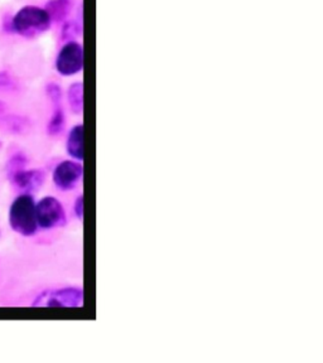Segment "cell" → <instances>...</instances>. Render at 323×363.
Listing matches in <instances>:
<instances>
[{
	"instance_id": "1",
	"label": "cell",
	"mask_w": 323,
	"mask_h": 363,
	"mask_svg": "<svg viewBox=\"0 0 323 363\" xmlns=\"http://www.w3.org/2000/svg\"><path fill=\"white\" fill-rule=\"evenodd\" d=\"M9 225L14 233L24 238L34 236L38 231L35 202L29 193H23L13 201L9 208Z\"/></svg>"
},
{
	"instance_id": "2",
	"label": "cell",
	"mask_w": 323,
	"mask_h": 363,
	"mask_svg": "<svg viewBox=\"0 0 323 363\" xmlns=\"http://www.w3.org/2000/svg\"><path fill=\"white\" fill-rule=\"evenodd\" d=\"M50 26L51 18L40 6H24L13 19V29L24 38H34L45 33Z\"/></svg>"
},
{
	"instance_id": "3",
	"label": "cell",
	"mask_w": 323,
	"mask_h": 363,
	"mask_svg": "<svg viewBox=\"0 0 323 363\" xmlns=\"http://www.w3.org/2000/svg\"><path fill=\"white\" fill-rule=\"evenodd\" d=\"M35 217L38 227L52 230L67 225V216L62 203L52 196H47L35 203Z\"/></svg>"
},
{
	"instance_id": "4",
	"label": "cell",
	"mask_w": 323,
	"mask_h": 363,
	"mask_svg": "<svg viewBox=\"0 0 323 363\" xmlns=\"http://www.w3.org/2000/svg\"><path fill=\"white\" fill-rule=\"evenodd\" d=\"M84 304V290L76 286L43 291L34 301L33 306L47 308H80Z\"/></svg>"
},
{
	"instance_id": "5",
	"label": "cell",
	"mask_w": 323,
	"mask_h": 363,
	"mask_svg": "<svg viewBox=\"0 0 323 363\" xmlns=\"http://www.w3.org/2000/svg\"><path fill=\"white\" fill-rule=\"evenodd\" d=\"M84 67V51L82 47L76 42H68L63 45L56 60L58 74L62 76H74L79 74Z\"/></svg>"
},
{
	"instance_id": "6",
	"label": "cell",
	"mask_w": 323,
	"mask_h": 363,
	"mask_svg": "<svg viewBox=\"0 0 323 363\" xmlns=\"http://www.w3.org/2000/svg\"><path fill=\"white\" fill-rule=\"evenodd\" d=\"M84 176V167L80 162L63 160L53 170V183L60 191L67 192L79 184Z\"/></svg>"
},
{
	"instance_id": "7",
	"label": "cell",
	"mask_w": 323,
	"mask_h": 363,
	"mask_svg": "<svg viewBox=\"0 0 323 363\" xmlns=\"http://www.w3.org/2000/svg\"><path fill=\"white\" fill-rule=\"evenodd\" d=\"M13 184L23 192H34L40 189L45 181V174L40 169H23L17 170L9 176Z\"/></svg>"
},
{
	"instance_id": "8",
	"label": "cell",
	"mask_w": 323,
	"mask_h": 363,
	"mask_svg": "<svg viewBox=\"0 0 323 363\" xmlns=\"http://www.w3.org/2000/svg\"><path fill=\"white\" fill-rule=\"evenodd\" d=\"M67 153L71 158H74L77 162L84 160V126L82 125H76L71 131L68 133Z\"/></svg>"
},
{
	"instance_id": "9",
	"label": "cell",
	"mask_w": 323,
	"mask_h": 363,
	"mask_svg": "<svg viewBox=\"0 0 323 363\" xmlns=\"http://www.w3.org/2000/svg\"><path fill=\"white\" fill-rule=\"evenodd\" d=\"M67 100L72 113H82L84 110V86L81 82H75L68 87Z\"/></svg>"
},
{
	"instance_id": "10",
	"label": "cell",
	"mask_w": 323,
	"mask_h": 363,
	"mask_svg": "<svg viewBox=\"0 0 323 363\" xmlns=\"http://www.w3.org/2000/svg\"><path fill=\"white\" fill-rule=\"evenodd\" d=\"M71 11V1L70 0H51L45 6V11L51 18V21L61 22L67 17L68 13Z\"/></svg>"
},
{
	"instance_id": "11",
	"label": "cell",
	"mask_w": 323,
	"mask_h": 363,
	"mask_svg": "<svg viewBox=\"0 0 323 363\" xmlns=\"http://www.w3.org/2000/svg\"><path fill=\"white\" fill-rule=\"evenodd\" d=\"M53 104V113H52L51 120L47 126V131L51 136L60 135L65 129V113H63L61 101H52Z\"/></svg>"
},
{
	"instance_id": "12",
	"label": "cell",
	"mask_w": 323,
	"mask_h": 363,
	"mask_svg": "<svg viewBox=\"0 0 323 363\" xmlns=\"http://www.w3.org/2000/svg\"><path fill=\"white\" fill-rule=\"evenodd\" d=\"M27 164V158L22 155V154H17V155H14L13 158L9 160V164H8V173H9V176L13 174V173H16L17 170H21L26 167Z\"/></svg>"
},
{
	"instance_id": "13",
	"label": "cell",
	"mask_w": 323,
	"mask_h": 363,
	"mask_svg": "<svg viewBox=\"0 0 323 363\" xmlns=\"http://www.w3.org/2000/svg\"><path fill=\"white\" fill-rule=\"evenodd\" d=\"M47 95L50 96L51 101H62V91L56 84H50L47 86Z\"/></svg>"
},
{
	"instance_id": "14",
	"label": "cell",
	"mask_w": 323,
	"mask_h": 363,
	"mask_svg": "<svg viewBox=\"0 0 323 363\" xmlns=\"http://www.w3.org/2000/svg\"><path fill=\"white\" fill-rule=\"evenodd\" d=\"M79 34V28L76 27L75 23H68L63 28V37L66 40H74L75 37Z\"/></svg>"
},
{
	"instance_id": "15",
	"label": "cell",
	"mask_w": 323,
	"mask_h": 363,
	"mask_svg": "<svg viewBox=\"0 0 323 363\" xmlns=\"http://www.w3.org/2000/svg\"><path fill=\"white\" fill-rule=\"evenodd\" d=\"M75 215L79 220L84 218V196L82 194L75 201Z\"/></svg>"
}]
</instances>
